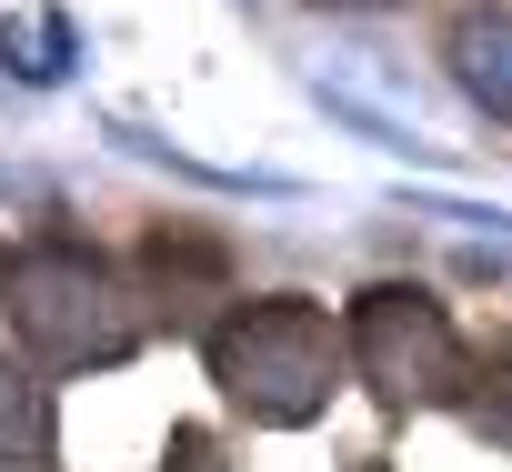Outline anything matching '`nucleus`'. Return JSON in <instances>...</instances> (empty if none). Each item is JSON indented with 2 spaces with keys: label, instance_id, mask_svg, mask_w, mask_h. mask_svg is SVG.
Returning a JSON list of instances; mask_svg holds the SVG:
<instances>
[{
  "label": "nucleus",
  "instance_id": "39448f33",
  "mask_svg": "<svg viewBox=\"0 0 512 472\" xmlns=\"http://www.w3.org/2000/svg\"><path fill=\"white\" fill-rule=\"evenodd\" d=\"M41 462H51V392L0 362V472H41Z\"/></svg>",
  "mask_w": 512,
  "mask_h": 472
},
{
  "label": "nucleus",
  "instance_id": "f03ea898",
  "mask_svg": "<svg viewBox=\"0 0 512 472\" xmlns=\"http://www.w3.org/2000/svg\"><path fill=\"white\" fill-rule=\"evenodd\" d=\"M0 312H11V332H21L51 372H91V362H121V352L141 342L131 292H121L91 252H71V242L21 252L11 272H0Z\"/></svg>",
  "mask_w": 512,
  "mask_h": 472
},
{
  "label": "nucleus",
  "instance_id": "f257e3e1",
  "mask_svg": "<svg viewBox=\"0 0 512 472\" xmlns=\"http://www.w3.org/2000/svg\"><path fill=\"white\" fill-rule=\"evenodd\" d=\"M332 372H342L332 312H322V302H292V292L241 302V312L211 332V382H221L251 422H312V412L332 402Z\"/></svg>",
  "mask_w": 512,
  "mask_h": 472
},
{
  "label": "nucleus",
  "instance_id": "0eeeda50",
  "mask_svg": "<svg viewBox=\"0 0 512 472\" xmlns=\"http://www.w3.org/2000/svg\"><path fill=\"white\" fill-rule=\"evenodd\" d=\"M472 432L512 442V372H502V392H472Z\"/></svg>",
  "mask_w": 512,
  "mask_h": 472
},
{
  "label": "nucleus",
  "instance_id": "20e7f679",
  "mask_svg": "<svg viewBox=\"0 0 512 472\" xmlns=\"http://www.w3.org/2000/svg\"><path fill=\"white\" fill-rule=\"evenodd\" d=\"M452 81L472 111L512 121V0H482V11L452 21Z\"/></svg>",
  "mask_w": 512,
  "mask_h": 472
},
{
  "label": "nucleus",
  "instance_id": "7ed1b4c3",
  "mask_svg": "<svg viewBox=\"0 0 512 472\" xmlns=\"http://www.w3.org/2000/svg\"><path fill=\"white\" fill-rule=\"evenodd\" d=\"M352 362H362V382L392 402V412H412V402H452V382H462V342H452V322H442V302H422V292H402V282H382V292H362L352 302Z\"/></svg>",
  "mask_w": 512,
  "mask_h": 472
},
{
  "label": "nucleus",
  "instance_id": "423d86ee",
  "mask_svg": "<svg viewBox=\"0 0 512 472\" xmlns=\"http://www.w3.org/2000/svg\"><path fill=\"white\" fill-rule=\"evenodd\" d=\"M111 141H121L131 161H161V171L201 181V191H292V181H272V171H231V161H201V151H181L171 131H141V121H111Z\"/></svg>",
  "mask_w": 512,
  "mask_h": 472
},
{
  "label": "nucleus",
  "instance_id": "6e6552de",
  "mask_svg": "<svg viewBox=\"0 0 512 472\" xmlns=\"http://www.w3.org/2000/svg\"><path fill=\"white\" fill-rule=\"evenodd\" d=\"M322 11H382V0H322Z\"/></svg>",
  "mask_w": 512,
  "mask_h": 472
}]
</instances>
